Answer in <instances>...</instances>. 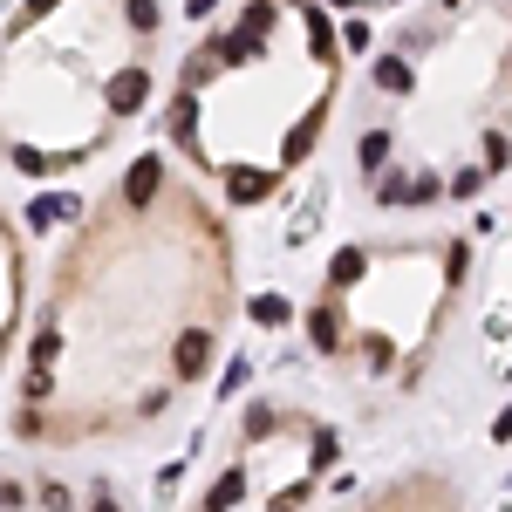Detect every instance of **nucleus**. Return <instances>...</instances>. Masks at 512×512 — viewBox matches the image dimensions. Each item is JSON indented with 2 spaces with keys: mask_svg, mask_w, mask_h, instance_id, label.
<instances>
[{
  "mask_svg": "<svg viewBox=\"0 0 512 512\" xmlns=\"http://www.w3.org/2000/svg\"><path fill=\"white\" fill-rule=\"evenodd\" d=\"M226 192L253 205V198H267V192H274V178H267V171H233V178H226Z\"/></svg>",
  "mask_w": 512,
  "mask_h": 512,
  "instance_id": "20e7f679",
  "label": "nucleus"
},
{
  "mask_svg": "<svg viewBox=\"0 0 512 512\" xmlns=\"http://www.w3.org/2000/svg\"><path fill=\"white\" fill-rule=\"evenodd\" d=\"M376 82H383V89H410V69H403V62H376Z\"/></svg>",
  "mask_w": 512,
  "mask_h": 512,
  "instance_id": "9d476101",
  "label": "nucleus"
},
{
  "mask_svg": "<svg viewBox=\"0 0 512 512\" xmlns=\"http://www.w3.org/2000/svg\"><path fill=\"white\" fill-rule=\"evenodd\" d=\"M130 28H158V0H130Z\"/></svg>",
  "mask_w": 512,
  "mask_h": 512,
  "instance_id": "9b49d317",
  "label": "nucleus"
},
{
  "mask_svg": "<svg viewBox=\"0 0 512 512\" xmlns=\"http://www.w3.org/2000/svg\"><path fill=\"white\" fill-rule=\"evenodd\" d=\"M212 7H219V0H192V14H212Z\"/></svg>",
  "mask_w": 512,
  "mask_h": 512,
  "instance_id": "2eb2a0df",
  "label": "nucleus"
},
{
  "mask_svg": "<svg viewBox=\"0 0 512 512\" xmlns=\"http://www.w3.org/2000/svg\"><path fill=\"white\" fill-rule=\"evenodd\" d=\"M362 267H369V260H362V253H335V267H328V287H349V280H362Z\"/></svg>",
  "mask_w": 512,
  "mask_h": 512,
  "instance_id": "39448f33",
  "label": "nucleus"
},
{
  "mask_svg": "<svg viewBox=\"0 0 512 512\" xmlns=\"http://www.w3.org/2000/svg\"><path fill=\"white\" fill-rule=\"evenodd\" d=\"M144 96H151V76H144V69H117V82H110V110H117V117H130Z\"/></svg>",
  "mask_w": 512,
  "mask_h": 512,
  "instance_id": "f257e3e1",
  "label": "nucleus"
},
{
  "mask_svg": "<svg viewBox=\"0 0 512 512\" xmlns=\"http://www.w3.org/2000/svg\"><path fill=\"white\" fill-rule=\"evenodd\" d=\"M69 212H76L69 198H35V212H28V219H35V226H55V219H69Z\"/></svg>",
  "mask_w": 512,
  "mask_h": 512,
  "instance_id": "0eeeda50",
  "label": "nucleus"
},
{
  "mask_svg": "<svg viewBox=\"0 0 512 512\" xmlns=\"http://www.w3.org/2000/svg\"><path fill=\"white\" fill-rule=\"evenodd\" d=\"M48 7H62V0H28V14H48Z\"/></svg>",
  "mask_w": 512,
  "mask_h": 512,
  "instance_id": "4468645a",
  "label": "nucleus"
},
{
  "mask_svg": "<svg viewBox=\"0 0 512 512\" xmlns=\"http://www.w3.org/2000/svg\"><path fill=\"white\" fill-rule=\"evenodd\" d=\"M253 321H260V328H280V321H287V301H280V294H260V301H253Z\"/></svg>",
  "mask_w": 512,
  "mask_h": 512,
  "instance_id": "423d86ee",
  "label": "nucleus"
},
{
  "mask_svg": "<svg viewBox=\"0 0 512 512\" xmlns=\"http://www.w3.org/2000/svg\"><path fill=\"white\" fill-rule=\"evenodd\" d=\"M383 151H390V137H383V130H369V137H362V164H383Z\"/></svg>",
  "mask_w": 512,
  "mask_h": 512,
  "instance_id": "f8f14e48",
  "label": "nucleus"
},
{
  "mask_svg": "<svg viewBox=\"0 0 512 512\" xmlns=\"http://www.w3.org/2000/svg\"><path fill=\"white\" fill-rule=\"evenodd\" d=\"M158 178H164L158 158H137V164H130V185H123V192H130V205H144V198L158 192Z\"/></svg>",
  "mask_w": 512,
  "mask_h": 512,
  "instance_id": "7ed1b4c3",
  "label": "nucleus"
},
{
  "mask_svg": "<svg viewBox=\"0 0 512 512\" xmlns=\"http://www.w3.org/2000/svg\"><path fill=\"white\" fill-rule=\"evenodd\" d=\"M335 342H342V321L321 308V315H315V349H335Z\"/></svg>",
  "mask_w": 512,
  "mask_h": 512,
  "instance_id": "6e6552de",
  "label": "nucleus"
},
{
  "mask_svg": "<svg viewBox=\"0 0 512 512\" xmlns=\"http://www.w3.org/2000/svg\"><path fill=\"white\" fill-rule=\"evenodd\" d=\"M205 362H212V335H185V342H178V362H171V376L192 383V376H205Z\"/></svg>",
  "mask_w": 512,
  "mask_h": 512,
  "instance_id": "f03ea898",
  "label": "nucleus"
},
{
  "mask_svg": "<svg viewBox=\"0 0 512 512\" xmlns=\"http://www.w3.org/2000/svg\"><path fill=\"white\" fill-rule=\"evenodd\" d=\"M239 492H246V478H239V472H226L219 485H212V506H233Z\"/></svg>",
  "mask_w": 512,
  "mask_h": 512,
  "instance_id": "1a4fd4ad",
  "label": "nucleus"
},
{
  "mask_svg": "<svg viewBox=\"0 0 512 512\" xmlns=\"http://www.w3.org/2000/svg\"><path fill=\"white\" fill-rule=\"evenodd\" d=\"M492 437H499V444H506V437H512V410H506V417H499V424H492Z\"/></svg>",
  "mask_w": 512,
  "mask_h": 512,
  "instance_id": "ddd939ff",
  "label": "nucleus"
}]
</instances>
